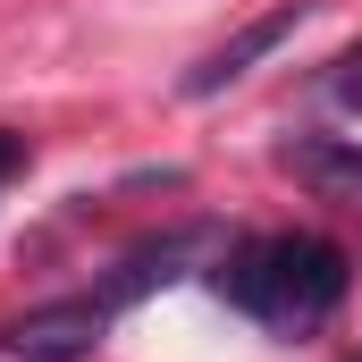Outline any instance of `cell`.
Instances as JSON below:
<instances>
[{"instance_id": "277c9868", "label": "cell", "mask_w": 362, "mask_h": 362, "mask_svg": "<svg viewBox=\"0 0 362 362\" xmlns=\"http://www.w3.org/2000/svg\"><path fill=\"white\" fill-rule=\"evenodd\" d=\"M211 245V228H177V236H160V245H135L118 270H110V286H101V303H135V295H152V286H169L177 278V262H194Z\"/></svg>"}, {"instance_id": "5b68a950", "label": "cell", "mask_w": 362, "mask_h": 362, "mask_svg": "<svg viewBox=\"0 0 362 362\" xmlns=\"http://www.w3.org/2000/svg\"><path fill=\"white\" fill-rule=\"evenodd\" d=\"M286 169L312 194H362V144L354 135H295L286 144Z\"/></svg>"}, {"instance_id": "3957f363", "label": "cell", "mask_w": 362, "mask_h": 362, "mask_svg": "<svg viewBox=\"0 0 362 362\" xmlns=\"http://www.w3.org/2000/svg\"><path fill=\"white\" fill-rule=\"evenodd\" d=\"M303 17H312V0H278V8H262V17H253V25H236V34H228V42H219L202 68H185V101H211V93H228L245 68H262V59H270V51L295 34V25H303Z\"/></svg>"}, {"instance_id": "8992f818", "label": "cell", "mask_w": 362, "mask_h": 362, "mask_svg": "<svg viewBox=\"0 0 362 362\" xmlns=\"http://www.w3.org/2000/svg\"><path fill=\"white\" fill-rule=\"evenodd\" d=\"M337 101H346V110H362V51H346V59H337Z\"/></svg>"}, {"instance_id": "52a82bcc", "label": "cell", "mask_w": 362, "mask_h": 362, "mask_svg": "<svg viewBox=\"0 0 362 362\" xmlns=\"http://www.w3.org/2000/svg\"><path fill=\"white\" fill-rule=\"evenodd\" d=\"M17 160H25V135H8V127H0V177H8Z\"/></svg>"}, {"instance_id": "6da1fadb", "label": "cell", "mask_w": 362, "mask_h": 362, "mask_svg": "<svg viewBox=\"0 0 362 362\" xmlns=\"http://www.w3.org/2000/svg\"><path fill=\"white\" fill-rule=\"evenodd\" d=\"M346 253L329 236H245L228 262H219V303L253 312V320H278V329H312L346 303Z\"/></svg>"}, {"instance_id": "7a4b0ae2", "label": "cell", "mask_w": 362, "mask_h": 362, "mask_svg": "<svg viewBox=\"0 0 362 362\" xmlns=\"http://www.w3.org/2000/svg\"><path fill=\"white\" fill-rule=\"evenodd\" d=\"M110 320H118V303H101V295L34 303V312H17V329H8V354L17 362H85L93 346L110 337Z\"/></svg>"}]
</instances>
